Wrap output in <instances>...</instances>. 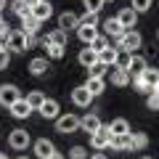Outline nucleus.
<instances>
[{
	"label": "nucleus",
	"instance_id": "obj_11",
	"mask_svg": "<svg viewBox=\"0 0 159 159\" xmlns=\"http://www.w3.org/2000/svg\"><path fill=\"white\" fill-rule=\"evenodd\" d=\"M80 27V16L72 11H64L61 16H58V29L61 32H69V29H77Z\"/></svg>",
	"mask_w": 159,
	"mask_h": 159
},
{
	"label": "nucleus",
	"instance_id": "obj_25",
	"mask_svg": "<svg viewBox=\"0 0 159 159\" xmlns=\"http://www.w3.org/2000/svg\"><path fill=\"white\" fill-rule=\"evenodd\" d=\"M77 61L82 64L85 69H90L93 64H98V53H93L90 48H82V51H80V56H77Z\"/></svg>",
	"mask_w": 159,
	"mask_h": 159
},
{
	"label": "nucleus",
	"instance_id": "obj_42",
	"mask_svg": "<svg viewBox=\"0 0 159 159\" xmlns=\"http://www.w3.org/2000/svg\"><path fill=\"white\" fill-rule=\"evenodd\" d=\"M24 3H27L29 8H34V6H40V3H43V0H24Z\"/></svg>",
	"mask_w": 159,
	"mask_h": 159
},
{
	"label": "nucleus",
	"instance_id": "obj_23",
	"mask_svg": "<svg viewBox=\"0 0 159 159\" xmlns=\"http://www.w3.org/2000/svg\"><path fill=\"white\" fill-rule=\"evenodd\" d=\"M85 90L90 93L93 98H96V96H101V93L106 90V80H103V77H88V82H85Z\"/></svg>",
	"mask_w": 159,
	"mask_h": 159
},
{
	"label": "nucleus",
	"instance_id": "obj_41",
	"mask_svg": "<svg viewBox=\"0 0 159 159\" xmlns=\"http://www.w3.org/2000/svg\"><path fill=\"white\" fill-rule=\"evenodd\" d=\"M8 64H11V53L6 48H0V69H8Z\"/></svg>",
	"mask_w": 159,
	"mask_h": 159
},
{
	"label": "nucleus",
	"instance_id": "obj_4",
	"mask_svg": "<svg viewBox=\"0 0 159 159\" xmlns=\"http://www.w3.org/2000/svg\"><path fill=\"white\" fill-rule=\"evenodd\" d=\"M29 143H32V138H29V133H27V130H21V127L11 130V135H8V146H11L13 151H24Z\"/></svg>",
	"mask_w": 159,
	"mask_h": 159
},
{
	"label": "nucleus",
	"instance_id": "obj_33",
	"mask_svg": "<svg viewBox=\"0 0 159 159\" xmlns=\"http://www.w3.org/2000/svg\"><path fill=\"white\" fill-rule=\"evenodd\" d=\"M151 3H154V0H130V8L135 13H146L148 8H151Z\"/></svg>",
	"mask_w": 159,
	"mask_h": 159
},
{
	"label": "nucleus",
	"instance_id": "obj_17",
	"mask_svg": "<svg viewBox=\"0 0 159 159\" xmlns=\"http://www.w3.org/2000/svg\"><path fill=\"white\" fill-rule=\"evenodd\" d=\"M109 80H111V85H117V88L130 85V74H127L125 69H117V66H111V69H109Z\"/></svg>",
	"mask_w": 159,
	"mask_h": 159
},
{
	"label": "nucleus",
	"instance_id": "obj_50",
	"mask_svg": "<svg viewBox=\"0 0 159 159\" xmlns=\"http://www.w3.org/2000/svg\"><path fill=\"white\" fill-rule=\"evenodd\" d=\"M143 159H151V157H143Z\"/></svg>",
	"mask_w": 159,
	"mask_h": 159
},
{
	"label": "nucleus",
	"instance_id": "obj_26",
	"mask_svg": "<svg viewBox=\"0 0 159 159\" xmlns=\"http://www.w3.org/2000/svg\"><path fill=\"white\" fill-rule=\"evenodd\" d=\"M11 8H13V13H16V16L21 19V21L32 16V8H29L27 3H24V0H13V3H11Z\"/></svg>",
	"mask_w": 159,
	"mask_h": 159
},
{
	"label": "nucleus",
	"instance_id": "obj_31",
	"mask_svg": "<svg viewBox=\"0 0 159 159\" xmlns=\"http://www.w3.org/2000/svg\"><path fill=\"white\" fill-rule=\"evenodd\" d=\"M109 45H111V43H109V37H106V34H98V37L93 40V43H90V45H88V48H90L93 53H101L103 48H109Z\"/></svg>",
	"mask_w": 159,
	"mask_h": 159
},
{
	"label": "nucleus",
	"instance_id": "obj_6",
	"mask_svg": "<svg viewBox=\"0 0 159 159\" xmlns=\"http://www.w3.org/2000/svg\"><path fill=\"white\" fill-rule=\"evenodd\" d=\"M146 69H148V61H146L143 56H138V53H133L130 61H127V69H125V72L130 74V80H133V77H141Z\"/></svg>",
	"mask_w": 159,
	"mask_h": 159
},
{
	"label": "nucleus",
	"instance_id": "obj_14",
	"mask_svg": "<svg viewBox=\"0 0 159 159\" xmlns=\"http://www.w3.org/2000/svg\"><path fill=\"white\" fill-rule=\"evenodd\" d=\"M51 69V61H48L45 56H37L29 61V74H34V77H43V74Z\"/></svg>",
	"mask_w": 159,
	"mask_h": 159
},
{
	"label": "nucleus",
	"instance_id": "obj_45",
	"mask_svg": "<svg viewBox=\"0 0 159 159\" xmlns=\"http://www.w3.org/2000/svg\"><path fill=\"white\" fill-rule=\"evenodd\" d=\"M3 6H6V0H0V11H3Z\"/></svg>",
	"mask_w": 159,
	"mask_h": 159
},
{
	"label": "nucleus",
	"instance_id": "obj_24",
	"mask_svg": "<svg viewBox=\"0 0 159 159\" xmlns=\"http://www.w3.org/2000/svg\"><path fill=\"white\" fill-rule=\"evenodd\" d=\"M43 48H45V58H48V61H61L64 53H66V48L51 45V43H45V37H43Z\"/></svg>",
	"mask_w": 159,
	"mask_h": 159
},
{
	"label": "nucleus",
	"instance_id": "obj_12",
	"mask_svg": "<svg viewBox=\"0 0 159 159\" xmlns=\"http://www.w3.org/2000/svg\"><path fill=\"white\" fill-rule=\"evenodd\" d=\"M51 16H53V6L48 3V0H43L40 6H34V8H32V19H34V21H40V24L48 21Z\"/></svg>",
	"mask_w": 159,
	"mask_h": 159
},
{
	"label": "nucleus",
	"instance_id": "obj_48",
	"mask_svg": "<svg viewBox=\"0 0 159 159\" xmlns=\"http://www.w3.org/2000/svg\"><path fill=\"white\" fill-rule=\"evenodd\" d=\"M0 21H3V13H0Z\"/></svg>",
	"mask_w": 159,
	"mask_h": 159
},
{
	"label": "nucleus",
	"instance_id": "obj_8",
	"mask_svg": "<svg viewBox=\"0 0 159 159\" xmlns=\"http://www.w3.org/2000/svg\"><path fill=\"white\" fill-rule=\"evenodd\" d=\"M72 103L74 106H80V109H85V106H90V101H93V96L85 90V85H77V88H72Z\"/></svg>",
	"mask_w": 159,
	"mask_h": 159
},
{
	"label": "nucleus",
	"instance_id": "obj_44",
	"mask_svg": "<svg viewBox=\"0 0 159 159\" xmlns=\"http://www.w3.org/2000/svg\"><path fill=\"white\" fill-rule=\"evenodd\" d=\"M51 159H66V157H64V154H58V151H56V154H53Z\"/></svg>",
	"mask_w": 159,
	"mask_h": 159
},
{
	"label": "nucleus",
	"instance_id": "obj_28",
	"mask_svg": "<svg viewBox=\"0 0 159 159\" xmlns=\"http://www.w3.org/2000/svg\"><path fill=\"white\" fill-rule=\"evenodd\" d=\"M27 103L32 106V111H34V109H40L43 103H45V93H43V90H32V93H27Z\"/></svg>",
	"mask_w": 159,
	"mask_h": 159
},
{
	"label": "nucleus",
	"instance_id": "obj_38",
	"mask_svg": "<svg viewBox=\"0 0 159 159\" xmlns=\"http://www.w3.org/2000/svg\"><path fill=\"white\" fill-rule=\"evenodd\" d=\"M80 24H90V27H98V13H82L80 16Z\"/></svg>",
	"mask_w": 159,
	"mask_h": 159
},
{
	"label": "nucleus",
	"instance_id": "obj_22",
	"mask_svg": "<svg viewBox=\"0 0 159 159\" xmlns=\"http://www.w3.org/2000/svg\"><path fill=\"white\" fill-rule=\"evenodd\" d=\"M77 37L85 43V45H90L93 40L98 37V27H90V24H80L77 27Z\"/></svg>",
	"mask_w": 159,
	"mask_h": 159
},
{
	"label": "nucleus",
	"instance_id": "obj_39",
	"mask_svg": "<svg viewBox=\"0 0 159 159\" xmlns=\"http://www.w3.org/2000/svg\"><path fill=\"white\" fill-rule=\"evenodd\" d=\"M11 32H13V29L8 27L6 21H0V45H3V48H6V40H8V34H11Z\"/></svg>",
	"mask_w": 159,
	"mask_h": 159
},
{
	"label": "nucleus",
	"instance_id": "obj_13",
	"mask_svg": "<svg viewBox=\"0 0 159 159\" xmlns=\"http://www.w3.org/2000/svg\"><path fill=\"white\" fill-rule=\"evenodd\" d=\"M117 58H119V51L117 48H103L101 53H98V64H103L106 69H111V66H117Z\"/></svg>",
	"mask_w": 159,
	"mask_h": 159
},
{
	"label": "nucleus",
	"instance_id": "obj_10",
	"mask_svg": "<svg viewBox=\"0 0 159 159\" xmlns=\"http://www.w3.org/2000/svg\"><path fill=\"white\" fill-rule=\"evenodd\" d=\"M98 127H101V117H98L96 111H88L85 117H80V130H85V133H96Z\"/></svg>",
	"mask_w": 159,
	"mask_h": 159
},
{
	"label": "nucleus",
	"instance_id": "obj_32",
	"mask_svg": "<svg viewBox=\"0 0 159 159\" xmlns=\"http://www.w3.org/2000/svg\"><path fill=\"white\" fill-rule=\"evenodd\" d=\"M141 80H143V82H146L148 88H154V85H157V82H159V69H151V66H148L146 72L141 74Z\"/></svg>",
	"mask_w": 159,
	"mask_h": 159
},
{
	"label": "nucleus",
	"instance_id": "obj_7",
	"mask_svg": "<svg viewBox=\"0 0 159 159\" xmlns=\"http://www.w3.org/2000/svg\"><path fill=\"white\" fill-rule=\"evenodd\" d=\"M109 138H111V133H109V127H98L96 133L90 135V146L96 148V151H103V148H109Z\"/></svg>",
	"mask_w": 159,
	"mask_h": 159
},
{
	"label": "nucleus",
	"instance_id": "obj_20",
	"mask_svg": "<svg viewBox=\"0 0 159 159\" xmlns=\"http://www.w3.org/2000/svg\"><path fill=\"white\" fill-rule=\"evenodd\" d=\"M109 127V133L111 135H130V122L127 119H122V117H117V119H111V125H106Z\"/></svg>",
	"mask_w": 159,
	"mask_h": 159
},
{
	"label": "nucleus",
	"instance_id": "obj_1",
	"mask_svg": "<svg viewBox=\"0 0 159 159\" xmlns=\"http://www.w3.org/2000/svg\"><path fill=\"white\" fill-rule=\"evenodd\" d=\"M141 45H143V37L135 32V29H125V34L117 40V51H119V53H130V56H133Z\"/></svg>",
	"mask_w": 159,
	"mask_h": 159
},
{
	"label": "nucleus",
	"instance_id": "obj_35",
	"mask_svg": "<svg viewBox=\"0 0 159 159\" xmlns=\"http://www.w3.org/2000/svg\"><path fill=\"white\" fill-rule=\"evenodd\" d=\"M90 154H88V148L85 146H72L69 148V159H88Z\"/></svg>",
	"mask_w": 159,
	"mask_h": 159
},
{
	"label": "nucleus",
	"instance_id": "obj_51",
	"mask_svg": "<svg viewBox=\"0 0 159 159\" xmlns=\"http://www.w3.org/2000/svg\"><path fill=\"white\" fill-rule=\"evenodd\" d=\"M0 48H3V45H0Z\"/></svg>",
	"mask_w": 159,
	"mask_h": 159
},
{
	"label": "nucleus",
	"instance_id": "obj_30",
	"mask_svg": "<svg viewBox=\"0 0 159 159\" xmlns=\"http://www.w3.org/2000/svg\"><path fill=\"white\" fill-rule=\"evenodd\" d=\"M37 29H40V21H34L32 16H29V19H24V24H21V32L27 34V37H34V34H37Z\"/></svg>",
	"mask_w": 159,
	"mask_h": 159
},
{
	"label": "nucleus",
	"instance_id": "obj_21",
	"mask_svg": "<svg viewBox=\"0 0 159 159\" xmlns=\"http://www.w3.org/2000/svg\"><path fill=\"white\" fill-rule=\"evenodd\" d=\"M103 32H106L109 37L119 40L122 34H125V27H122V24L117 21V16H114V19H106V21H103Z\"/></svg>",
	"mask_w": 159,
	"mask_h": 159
},
{
	"label": "nucleus",
	"instance_id": "obj_16",
	"mask_svg": "<svg viewBox=\"0 0 159 159\" xmlns=\"http://www.w3.org/2000/svg\"><path fill=\"white\" fill-rule=\"evenodd\" d=\"M117 21L122 24L125 29H133V27H135V21H138V13L133 11L130 6H127V8H122V11L117 13Z\"/></svg>",
	"mask_w": 159,
	"mask_h": 159
},
{
	"label": "nucleus",
	"instance_id": "obj_9",
	"mask_svg": "<svg viewBox=\"0 0 159 159\" xmlns=\"http://www.w3.org/2000/svg\"><path fill=\"white\" fill-rule=\"evenodd\" d=\"M32 148H34V154H37L40 159H51L53 154H56V146H53L48 138H37V141L32 143Z\"/></svg>",
	"mask_w": 159,
	"mask_h": 159
},
{
	"label": "nucleus",
	"instance_id": "obj_15",
	"mask_svg": "<svg viewBox=\"0 0 159 159\" xmlns=\"http://www.w3.org/2000/svg\"><path fill=\"white\" fill-rule=\"evenodd\" d=\"M109 148L111 151H133L130 135H111L109 138Z\"/></svg>",
	"mask_w": 159,
	"mask_h": 159
},
{
	"label": "nucleus",
	"instance_id": "obj_36",
	"mask_svg": "<svg viewBox=\"0 0 159 159\" xmlns=\"http://www.w3.org/2000/svg\"><path fill=\"white\" fill-rule=\"evenodd\" d=\"M109 74V69L103 66V64H93L90 69H88V77H106Z\"/></svg>",
	"mask_w": 159,
	"mask_h": 159
},
{
	"label": "nucleus",
	"instance_id": "obj_34",
	"mask_svg": "<svg viewBox=\"0 0 159 159\" xmlns=\"http://www.w3.org/2000/svg\"><path fill=\"white\" fill-rule=\"evenodd\" d=\"M82 6H85L88 13H98L103 6H106V3H103V0H82Z\"/></svg>",
	"mask_w": 159,
	"mask_h": 159
},
{
	"label": "nucleus",
	"instance_id": "obj_5",
	"mask_svg": "<svg viewBox=\"0 0 159 159\" xmlns=\"http://www.w3.org/2000/svg\"><path fill=\"white\" fill-rule=\"evenodd\" d=\"M21 98V93H19V88L16 85H11V82H6V85H0V106H6V109H11L13 103Z\"/></svg>",
	"mask_w": 159,
	"mask_h": 159
},
{
	"label": "nucleus",
	"instance_id": "obj_40",
	"mask_svg": "<svg viewBox=\"0 0 159 159\" xmlns=\"http://www.w3.org/2000/svg\"><path fill=\"white\" fill-rule=\"evenodd\" d=\"M146 106L151 109V111H159V96H157V93H148V98H146Z\"/></svg>",
	"mask_w": 159,
	"mask_h": 159
},
{
	"label": "nucleus",
	"instance_id": "obj_46",
	"mask_svg": "<svg viewBox=\"0 0 159 159\" xmlns=\"http://www.w3.org/2000/svg\"><path fill=\"white\" fill-rule=\"evenodd\" d=\"M0 159H8V157H6V154H0Z\"/></svg>",
	"mask_w": 159,
	"mask_h": 159
},
{
	"label": "nucleus",
	"instance_id": "obj_3",
	"mask_svg": "<svg viewBox=\"0 0 159 159\" xmlns=\"http://www.w3.org/2000/svg\"><path fill=\"white\" fill-rule=\"evenodd\" d=\"M56 130L58 133H64V135H69V133H77L80 130V117L77 114H58V119H56Z\"/></svg>",
	"mask_w": 159,
	"mask_h": 159
},
{
	"label": "nucleus",
	"instance_id": "obj_27",
	"mask_svg": "<svg viewBox=\"0 0 159 159\" xmlns=\"http://www.w3.org/2000/svg\"><path fill=\"white\" fill-rule=\"evenodd\" d=\"M45 43H51V45H61V48H66V32H61V29H53V32H48Z\"/></svg>",
	"mask_w": 159,
	"mask_h": 159
},
{
	"label": "nucleus",
	"instance_id": "obj_49",
	"mask_svg": "<svg viewBox=\"0 0 159 159\" xmlns=\"http://www.w3.org/2000/svg\"><path fill=\"white\" fill-rule=\"evenodd\" d=\"M103 3H111V0H103Z\"/></svg>",
	"mask_w": 159,
	"mask_h": 159
},
{
	"label": "nucleus",
	"instance_id": "obj_29",
	"mask_svg": "<svg viewBox=\"0 0 159 159\" xmlns=\"http://www.w3.org/2000/svg\"><path fill=\"white\" fill-rule=\"evenodd\" d=\"M130 143H133L135 151H141V148L148 146V135H146V133H130Z\"/></svg>",
	"mask_w": 159,
	"mask_h": 159
},
{
	"label": "nucleus",
	"instance_id": "obj_18",
	"mask_svg": "<svg viewBox=\"0 0 159 159\" xmlns=\"http://www.w3.org/2000/svg\"><path fill=\"white\" fill-rule=\"evenodd\" d=\"M40 114L45 119H58V111H61V106H58V101H53V98H45V103L37 109Z\"/></svg>",
	"mask_w": 159,
	"mask_h": 159
},
{
	"label": "nucleus",
	"instance_id": "obj_37",
	"mask_svg": "<svg viewBox=\"0 0 159 159\" xmlns=\"http://www.w3.org/2000/svg\"><path fill=\"white\" fill-rule=\"evenodd\" d=\"M130 82H133V88H135L138 93H146V96H148V93H151V88H148V85H146V82H143L141 77H133Z\"/></svg>",
	"mask_w": 159,
	"mask_h": 159
},
{
	"label": "nucleus",
	"instance_id": "obj_47",
	"mask_svg": "<svg viewBox=\"0 0 159 159\" xmlns=\"http://www.w3.org/2000/svg\"><path fill=\"white\" fill-rule=\"evenodd\" d=\"M19 159H29V157H19Z\"/></svg>",
	"mask_w": 159,
	"mask_h": 159
},
{
	"label": "nucleus",
	"instance_id": "obj_19",
	"mask_svg": "<svg viewBox=\"0 0 159 159\" xmlns=\"http://www.w3.org/2000/svg\"><path fill=\"white\" fill-rule=\"evenodd\" d=\"M29 114H32V106H29V103H27V98L21 96V98H19V101L11 106V117H16V119H27Z\"/></svg>",
	"mask_w": 159,
	"mask_h": 159
},
{
	"label": "nucleus",
	"instance_id": "obj_43",
	"mask_svg": "<svg viewBox=\"0 0 159 159\" xmlns=\"http://www.w3.org/2000/svg\"><path fill=\"white\" fill-rule=\"evenodd\" d=\"M88 159H106V154H90Z\"/></svg>",
	"mask_w": 159,
	"mask_h": 159
},
{
	"label": "nucleus",
	"instance_id": "obj_2",
	"mask_svg": "<svg viewBox=\"0 0 159 159\" xmlns=\"http://www.w3.org/2000/svg\"><path fill=\"white\" fill-rule=\"evenodd\" d=\"M6 51H8V53H24V51H29V45H27V34H24L21 29H13V32L8 34V40H6Z\"/></svg>",
	"mask_w": 159,
	"mask_h": 159
}]
</instances>
